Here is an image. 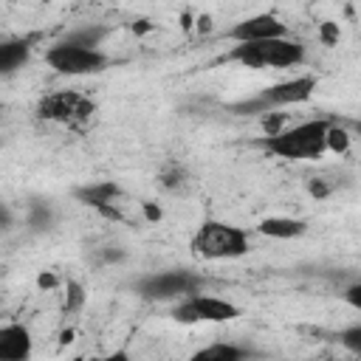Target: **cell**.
Wrapping results in <instances>:
<instances>
[{"mask_svg": "<svg viewBox=\"0 0 361 361\" xmlns=\"http://www.w3.org/2000/svg\"><path fill=\"white\" fill-rule=\"evenodd\" d=\"M96 116V102L79 90H54L37 102V118L62 124V127H82Z\"/></svg>", "mask_w": 361, "mask_h": 361, "instance_id": "7", "label": "cell"}, {"mask_svg": "<svg viewBox=\"0 0 361 361\" xmlns=\"http://www.w3.org/2000/svg\"><path fill=\"white\" fill-rule=\"evenodd\" d=\"M333 121L330 118H305L285 130H271L257 138V147L279 161H316L327 152Z\"/></svg>", "mask_w": 361, "mask_h": 361, "instance_id": "1", "label": "cell"}, {"mask_svg": "<svg viewBox=\"0 0 361 361\" xmlns=\"http://www.w3.org/2000/svg\"><path fill=\"white\" fill-rule=\"evenodd\" d=\"M305 56H307V51L302 45V39L279 37V39L231 45L220 56V62H234L248 71H285V68H299L305 62Z\"/></svg>", "mask_w": 361, "mask_h": 361, "instance_id": "2", "label": "cell"}, {"mask_svg": "<svg viewBox=\"0 0 361 361\" xmlns=\"http://www.w3.org/2000/svg\"><path fill=\"white\" fill-rule=\"evenodd\" d=\"M34 336L23 322L0 324V361H31Z\"/></svg>", "mask_w": 361, "mask_h": 361, "instance_id": "10", "label": "cell"}, {"mask_svg": "<svg viewBox=\"0 0 361 361\" xmlns=\"http://www.w3.org/2000/svg\"><path fill=\"white\" fill-rule=\"evenodd\" d=\"M110 28L99 25V23H87V25H76L71 31H65L59 39L68 45H82V48H102V42L107 39Z\"/></svg>", "mask_w": 361, "mask_h": 361, "instance_id": "14", "label": "cell"}, {"mask_svg": "<svg viewBox=\"0 0 361 361\" xmlns=\"http://www.w3.org/2000/svg\"><path fill=\"white\" fill-rule=\"evenodd\" d=\"M251 350L234 341H212L197 347L186 361H251Z\"/></svg>", "mask_w": 361, "mask_h": 361, "instance_id": "12", "label": "cell"}, {"mask_svg": "<svg viewBox=\"0 0 361 361\" xmlns=\"http://www.w3.org/2000/svg\"><path fill=\"white\" fill-rule=\"evenodd\" d=\"M189 248L203 262H228L251 251V231L228 220H203L189 237Z\"/></svg>", "mask_w": 361, "mask_h": 361, "instance_id": "3", "label": "cell"}, {"mask_svg": "<svg viewBox=\"0 0 361 361\" xmlns=\"http://www.w3.org/2000/svg\"><path fill=\"white\" fill-rule=\"evenodd\" d=\"M11 226H14V214L6 203H0V231H8Z\"/></svg>", "mask_w": 361, "mask_h": 361, "instance_id": "16", "label": "cell"}, {"mask_svg": "<svg viewBox=\"0 0 361 361\" xmlns=\"http://www.w3.org/2000/svg\"><path fill=\"white\" fill-rule=\"evenodd\" d=\"M279 37H290V28L271 11H259V14H251V17H243L237 20L228 31H226V39L234 42V45H243V42H262V39H279Z\"/></svg>", "mask_w": 361, "mask_h": 361, "instance_id": "9", "label": "cell"}, {"mask_svg": "<svg viewBox=\"0 0 361 361\" xmlns=\"http://www.w3.org/2000/svg\"><path fill=\"white\" fill-rule=\"evenodd\" d=\"M257 231L262 237H271V240H296L307 231V220L288 217V214H271V217H262L257 223Z\"/></svg>", "mask_w": 361, "mask_h": 361, "instance_id": "11", "label": "cell"}, {"mask_svg": "<svg viewBox=\"0 0 361 361\" xmlns=\"http://www.w3.org/2000/svg\"><path fill=\"white\" fill-rule=\"evenodd\" d=\"M45 65L68 79L79 76H99L110 68V56L102 48H82V45H68L56 39L54 45L45 48Z\"/></svg>", "mask_w": 361, "mask_h": 361, "instance_id": "4", "label": "cell"}, {"mask_svg": "<svg viewBox=\"0 0 361 361\" xmlns=\"http://www.w3.org/2000/svg\"><path fill=\"white\" fill-rule=\"evenodd\" d=\"M172 319L180 324H223L240 319V307L226 296L197 290L172 305Z\"/></svg>", "mask_w": 361, "mask_h": 361, "instance_id": "8", "label": "cell"}, {"mask_svg": "<svg viewBox=\"0 0 361 361\" xmlns=\"http://www.w3.org/2000/svg\"><path fill=\"white\" fill-rule=\"evenodd\" d=\"M96 361H133V355L127 350H113V353H107V355H102Z\"/></svg>", "mask_w": 361, "mask_h": 361, "instance_id": "18", "label": "cell"}, {"mask_svg": "<svg viewBox=\"0 0 361 361\" xmlns=\"http://www.w3.org/2000/svg\"><path fill=\"white\" fill-rule=\"evenodd\" d=\"M338 344L347 347L353 355H358V353H361V324H350L347 330H341Z\"/></svg>", "mask_w": 361, "mask_h": 361, "instance_id": "15", "label": "cell"}, {"mask_svg": "<svg viewBox=\"0 0 361 361\" xmlns=\"http://www.w3.org/2000/svg\"><path fill=\"white\" fill-rule=\"evenodd\" d=\"M197 290H203V276L189 268L152 271L135 282V293L147 302H178Z\"/></svg>", "mask_w": 361, "mask_h": 361, "instance_id": "5", "label": "cell"}, {"mask_svg": "<svg viewBox=\"0 0 361 361\" xmlns=\"http://www.w3.org/2000/svg\"><path fill=\"white\" fill-rule=\"evenodd\" d=\"M31 56V39L25 37H6L0 39V76L20 71Z\"/></svg>", "mask_w": 361, "mask_h": 361, "instance_id": "13", "label": "cell"}, {"mask_svg": "<svg viewBox=\"0 0 361 361\" xmlns=\"http://www.w3.org/2000/svg\"><path fill=\"white\" fill-rule=\"evenodd\" d=\"M358 293H361V285H358V282H353V285L347 288V299H350V305H353L355 310L361 307V296H358Z\"/></svg>", "mask_w": 361, "mask_h": 361, "instance_id": "17", "label": "cell"}, {"mask_svg": "<svg viewBox=\"0 0 361 361\" xmlns=\"http://www.w3.org/2000/svg\"><path fill=\"white\" fill-rule=\"evenodd\" d=\"M316 76L310 73H296L290 79H279L268 87H262L251 102L237 104V110H251V113H271V110H285L293 104H305L316 93Z\"/></svg>", "mask_w": 361, "mask_h": 361, "instance_id": "6", "label": "cell"}]
</instances>
